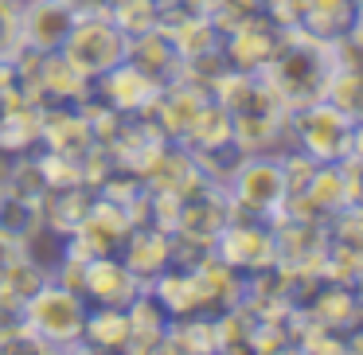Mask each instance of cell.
Here are the masks:
<instances>
[{
	"label": "cell",
	"mask_w": 363,
	"mask_h": 355,
	"mask_svg": "<svg viewBox=\"0 0 363 355\" xmlns=\"http://www.w3.org/2000/svg\"><path fill=\"white\" fill-rule=\"evenodd\" d=\"M332 71H336L332 40H316V35H308V32L289 28L281 51H277L274 63L262 74L274 82V90L285 98L289 110H301V106H313L324 98Z\"/></svg>",
	"instance_id": "1"
},
{
	"label": "cell",
	"mask_w": 363,
	"mask_h": 355,
	"mask_svg": "<svg viewBox=\"0 0 363 355\" xmlns=\"http://www.w3.org/2000/svg\"><path fill=\"white\" fill-rule=\"evenodd\" d=\"M20 320L43 339L48 351H82V320H86V300H82V293H71L48 277L24 300Z\"/></svg>",
	"instance_id": "2"
},
{
	"label": "cell",
	"mask_w": 363,
	"mask_h": 355,
	"mask_svg": "<svg viewBox=\"0 0 363 355\" xmlns=\"http://www.w3.org/2000/svg\"><path fill=\"white\" fill-rule=\"evenodd\" d=\"M227 196L235 215L246 219H274L285 211V176H281V157L274 152H246L235 176L227 180Z\"/></svg>",
	"instance_id": "3"
},
{
	"label": "cell",
	"mask_w": 363,
	"mask_h": 355,
	"mask_svg": "<svg viewBox=\"0 0 363 355\" xmlns=\"http://www.w3.org/2000/svg\"><path fill=\"white\" fill-rule=\"evenodd\" d=\"M125 47H129V35L98 9V12H79L74 16V28L59 51L94 82L106 71H113L118 63H125Z\"/></svg>",
	"instance_id": "4"
},
{
	"label": "cell",
	"mask_w": 363,
	"mask_h": 355,
	"mask_svg": "<svg viewBox=\"0 0 363 355\" xmlns=\"http://www.w3.org/2000/svg\"><path fill=\"white\" fill-rule=\"evenodd\" d=\"M289 129H293V149L308 152L320 164L347 157V141H352V118L340 113L332 102H313L289 113Z\"/></svg>",
	"instance_id": "5"
},
{
	"label": "cell",
	"mask_w": 363,
	"mask_h": 355,
	"mask_svg": "<svg viewBox=\"0 0 363 355\" xmlns=\"http://www.w3.org/2000/svg\"><path fill=\"white\" fill-rule=\"evenodd\" d=\"M269 227H274V242H277V266L289 269V274H297V277H316L320 274L324 250H328L324 219L281 211V215L269 219Z\"/></svg>",
	"instance_id": "6"
},
{
	"label": "cell",
	"mask_w": 363,
	"mask_h": 355,
	"mask_svg": "<svg viewBox=\"0 0 363 355\" xmlns=\"http://www.w3.org/2000/svg\"><path fill=\"white\" fill-rule=\"evenodd\" d=\"M133 235V219L121 203L98 196L94 207L86 211V219L67 235V254L90 261V258H102V254H121L125 238Z\"/></svg>",
	"instance_id": "7"
},
{
	"label": "cell",
	"mask_w": 363,
	"mask_h": 355,
	"mask_svg": "<svg viewBox=\"0 0 363 355\" xmlns=\"http://www.w3.org/2000/svg\"><path fill=\"white\" fill-rule=\"evenodd\" d=\"M215 254L227 261L235 274H258V269L277 266V242H274V227L266 219H235L223 227V235L215 238Z\"/></svg>",
	"instance_id": "8"
},
{
	"label": "cell",
	"mask_w": 363,
	"mask_h": 355,
	"mask_svg": "<svg viewBox=\"0 0 363 355\" xmlns=\"http://www.w3.org/2000/svg\"><path fill=\"white\" fill-rule=\"evenodd\" d=\"M285 35H289V28L277 24L269 12H250L235 32L223 35V55H227V63L235 67V71L258 74L274 63V55L281 51Z\"/></svg>",
	"instance_id": "9"
},
{
	"label": "cell",
	"mask_w": 363,
	"mask_h": 355,
	"mask_svg": "<svg viewBox=\"0 0 363 355\" xmlns=\"http://www.w3.org/2000/svg\"><path fill=\"white\" fill-rule=\"evenodd\" d=\"M235 219V207H230L227 188L203 180L184 196L180 203V222H176V238H188V242H203L215 246V238L223 235V227Z\"/></svg>",
	"instance_id": "10"
},
{
	"label": "cell",
	"mask_w": 363,
	"mask_h": 355,
	"mask_svg": "<svg viewBox=\"0 0 363 355\" xmlns=\"http://www.w3.org/2000/svg\"><path fill=\"white\" fill-rule=\"evenodd\" d=\"M40 149L63 152L71 160H82L94 149V125H90L82 102H59L40 110Z\"/></svg>",
	"instance_id": "11"
},
{
	"label": "cell",
	"mask_w": 363,
	"mask_h": 355,
	"mask_svg": "<svg viewBox=\"0 0 363 355\" xmlns=\"http://www.w3.org/2000/svg\"><path fill=\"white\" fill-rule=\"evenodd\" d=\"M79 12L63 0H20V32L24 47L32 51H59L67 43Z\"/></svg>",
	"instance_id": "12"
},
{
	"label": "cell",
	"mask_w": 363,
	"mask_h": 355,
	"mask_svg": "<svg viewBox=\"0 0 363 355\" xmlns=\"http://www.w3.org/2000/svg\"><path fill=\"white\" fill-rule=\"evenodd\" d=\"M297 308L308 324L340 332L344 339H347V332L363 320V308H359V300H355L352 285H340V281H316L313 293H308Z\"/></svg>",
	"instance_id": "13"
},
{
	"label": "cell",
	"mask_w": 363,
	"mask_h": 355,
	"mask_svg": "<svg viewBox=\"0 0 363 355\" xmlns=\"http://www.w3.org/2000/svg\"><path fill=\"white\" fill-rule=\"evenodd\" d=\"M141 289L145 285L137 281L133 269H129L118 254H102V258L86 261V274H82V300H86V305H118V308H125Z\"/></svg>",
	"instance_id": "14"
},
{
	"label": "cell",
	"mask_w": 363,
	"mask_h": 355,
	"mask_svg": "<svg viewBox=\"0 0 363 355\" xmlns=\"http://www.w3.org/2000/svg\"><path fill=\"white\" fill-rule=\"evenodd\" d=\"M160 90V82H152L145 71H137L133 63H118L113 71H106L102 79H94L90 94L98 102H106L110 110H121V113H141L145 106L152 102V94Z\"/></svg>",
	"instance_id": "15"
},
{
	"label": "cell",
	"mask_w": 363,
	"mask_h": 355,
	"mask_svg": "<svg viewBox=\"0 0 363 355\" xmlns=\"http://www.w3.org/2000/svg\"><path fill=\"white\" fill-rule=\"evenodd\" d=\"M118 258L133 269L137 281L149 285L152 277L164 274L176 261V235L172 230H160V227H133V235L125 238Z\"/></svg>",
	"instance_id": "16"
},
{
	"label": "cell",
	"mask_w": 363,
	"mask_h": 355,
	"mask_svg": "<svg viewBox=\"0 0 363 355\" xmlns=\"http://www.w3.org/2000/svg\"><path fill=\"white\" fill-rule=\"evenodd\" d=\"M125 59L137 67V71L149 74L152 82H160V86L176 82L180 71H184V55L176 51L168 28H152V32H145V35H133L129 47H125Z\"/></svg>",
	"instance_id": "17"
},
{
	"label": "cell",
	"mask_w": 363,
	"mask_h": 355,
	"mask_svg": "<svg viewBox=\"0 0 363 355\" xmlns=\"http://www.w3.org/2000/svg\"><path fill=\"white\" fill-rule=\"evenodd\" d=\"M94 199H98V188H90L86 180L63 184V188H48L40 196V222L48 230H55V235L67 238L82 219H86V211L94 207Z\"/></svg>",
	"instance_id": "18"
},
{
	"label": "cell",
	"mask_w": 363,
	"mask_h": 355,
	"mask_svg": "<svg viewBox=\"0 0 363 355\" xmlns=\"http://www.w3.org/2000/svg\"><path fill=\"white\" fill-rule=\"evenodd\" d=\"M129 351L133 355H160L164 351V332L172 316L157 305L149 289H141L133 300H129Z\"/></svg>",
	"instance_id": "19"
},
{
	"label": "cell",
	"mask_w": 363,
	"mask_h": 355,
	"mask_svg": "<svg viewBox=\"0 0 363 355\" xmlns=\"http://www.w3.org/2000/svg\"><path fill=\"white\" fill-rule=\"evenodd\" d=\"M82 351H129V308L86 305Z\"/></svg>",
	"instance_id": "20"
},
{
	"label": "cell",
	"mask_w": 363,
	"mask_h": 355,
	"mask_svg": "<svg viewBox=\"0 0 363 355\" xmlns=\"http://www.w3.org/2000/svg\"><path fill=\"white\" fill-rule=\"evenodd\" d=\"M227 141H235V125H230L227 106L215 102V98H203V106L196 110L191 125L184 129L180 145L188 152H203V149H215V145H227Z\"/></svg>",
	"instance_id": "21"
},
{
	"label": "cell",
	"mask_w": 363,
	"mask_h": 355,
	"mask_svg": "<svg viewBox=\"0 0 363 355\" xmlns=\"http://www.w3.org/2000/svg\"><path fill=\"white\" fill-rule=\"evenodd\" d=\"M164 351H180V355L219 351V344H215V312L172 316V320H168V332H164Z\"/></svg>",
	"instance_id": "22"
},
{
	"label": "cell",
	"mask_w": 363,
	"mask_h": 355,
	"mask_svg": "<svg viewBox=\"0 0 363 355\" xmlns=\"http://www.w3.org/2000/svg\"><path fill=\"white\" fill-rule=\"evenodd\" d=\"M0 152L28 157L40 152V110L35 106H16L0 113Z\"/></svg>",
	"instance_id": "23"
},
{
	"label": "cell",
	"mask_w": 363,
	"mask_h": 355,
	"mask_svg": "<svg viewBox=\"0 0 363 355\" xmlns=\"http://www.w3.org/2000/svg\"><path fill=\"white\" fill-rule=\"evenodd\" d=\"M106 16L133 40L164 24V0H106Z\"/></svg>",
	"instance_id": "24"
},
{
	"label": "cell",
	"mask_w": 363,
	"mask_h": 355,
	"mask_svg": "<svg viewBox=\"0 0 363 355\" xmlns=\"http://www.w3.org/2000/svg\"><path fill=\"white\" fill-rule=\"evenodd\" d=\"M324 102H332L352 121L363 118V67H336L324 90Z\"/></svg>",
	"instance_id": "25"
},
{
	"label": "cell",
	"mask_w": 363,
	"mask_h": 355,
	"mask_svg": "<svg viewBox=\"0 0 363 355\" xmlns=\"http://www.w3.org/2000/svg\"><path fill=\"white\" fill-rule=\"evenodd\" d=\"M35 227H40V203L0 188V235L12 238V242H24Z\"/></svg>",
	"instance_id": "26"
},
{
	"label": "cell",
	"mask_w": 363,
	"mask_h": 355,
	"mask_svg": "<svg viewBox=\"0 0 363 355\" xmlns=\"http://www.w3.org/2000/svg\"><path fill=\"white\" fill-rule=\"evenodd\" d=\"M324 230H328V242H340V246H355V250H363V207L347 203L344 211L328 215V219H324Z\"/></svg>",
	"instance_id": "27"
},
{
	"label": "cell",
	"mask_w": 363,
	"mask_h": 355,
	"mask_svg": "<svg viewBox=\"0 0 363 355\" xmlns=\"http://www.w3.org/2000/svg\"><path fill=\"white\" fill-rule=\"evenodd\" d=\"M24 51V32H20V0H0V63Z\"/></svg>",
	"instance_id": "28"
},
{
	"label": "cell",
	"mask_w": 363,
	"mask_h": 355,
	"mask_svg": "<svg viewBox=\"0 0 363 355\" xmlns=\"http://www.w3.org/2000/svg\"><path fill=\"white\" fill-rule=\"evenodd\" d=\"M172 4L184 12V16H211L223 0H172Z\"/></svg>",
	"instance_id": "29"
},
{
	"label": "cell",
	"mask_w": 363,
	"mask_h": 355,
	"mask_svg": "<svg viewBox=\"0 0 363 355\" xmlns=\"http://www.w3.org/2000/svg\"><path fill=\"white\" fill-rule=\"evenodd\" d=\"M16 258H20V242H12V238L0 235V277L9 274V266H12Z\"/></svg>",
	"instance_id": "30"
},
{
	"label": "cell",
	"mask_w": 363,
	"mask_h": 355,
	"mask_svg": "<svg viewBox=\"0 0 363 355\" xmlns=\"http://www.w3.org/2000/svg\"><path fill=\"white\" fill-rule=\"evenodd\" d=\"M347 40H352L355 43V47H359L363 51V4H359V0H355V12H352V24H347Z\"/></svg>",
	"instance_id": "31"
},
{
	"label": "cell",
	"mask_w": 363,
	"mask_h": 355,
	"mask_svg": "<svg viewBox=\"0 0 363 355\" xmlns=\"http://www.w3.org/2000/svg\"><path fill=\"white\" fill-rule=\"evenodd\" d=\"M347 152H352L355 160H363V118L352 121V141H347Z\"/></svg>",
	"instance_id": "32"
},
{
	"label": "cell",
	"mask_w": 363,
	"mask_h": 355,
	"mask_svg": "<svg viewBox=\"0 0 363 355\" xmlns=\"http://www.w3.org/2000/svg\"><path fill=\"white\" fill-rule=\"evenodd\" d=\"M235 9H242V12H269L274 9V0H230Z\"/></svg>",
	"instance_id": "33"
},
{
	"label": "cell",
	"mask_w": 363,
	"mask_h": 355,
	"mask_svg": "<svg viewBox=\"0 0 363 355\" xmlns=\"http://www.w3.org/2000/svg\"><path fill=\"white\" fill-rule=\"evenodd\" d=\"M347 351H355V355H363V320L355 324L352 332H347Z\"/></svg>",
	"instance_id": "34"
},
{
	"label": "cell",
	"mask_w": 363,
	"mask_h": 355,
	"mask_svg": "<svg viewBox=\"0 0 363 355\" xmlns=\"http://www.w3.org/2000/svg\"><path fill=\"white\" fill-rule=\"evenodd\" d=\"M352 293H355V300H359V308H363V274L352 281Z\"/></svg>",
	"instance_id": "35"
},
{
	"label": "cell",
	"mask_w": 363,
	"mask_h": 355,
	"mask_svg": "<svg viewBox=\"0 0 363 355\" xmlns=\"http://www.w3.org/2000/svg\"><path fill=\"white\" fill-rule=\"evenodd\" d=\"M355 207H363V176H359V184H355Z\"/></svg>",
	"instance_id": "36"
},
{
	"label": "cell",
	"mask_w": 363,
	"mask_h": 355,
	"mask_svg": "<svg viewBox=\"0 0 363 355\" xmlns=\"http://www.w3.org/2000/svg\"><path fill=\"white\" fill-rule=\"evenodd\" d=\"M0 113H4V102H0Z\"/></svg>",
	"instance_id": "37"
},
{
	"label": "cell",
	"mask_w": 363,
	"mask_h": 355,
	"mask_svg": "<svg viewBox=\"0 0 363 355\" xmlns=\"http://www.w3.org/2000/svg\"><path fill=\"white\" fill-rule=\"evenodd\" d=\"M359 4H363V0H359Z\"/></svg>",
	"instance_id": "38"
}]
</instances>
